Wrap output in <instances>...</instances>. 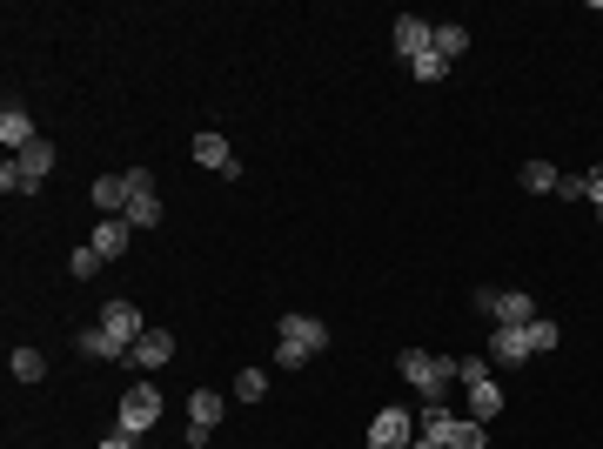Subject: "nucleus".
I'll return each mask as SVG.
<instances>
[{"label":"nucleus","mask_w":603,"mask_h":449,"mask_svg":"<svg viewBox=\"0 0 603 449\" xmlns=\"http://www.w3.org/2000/svg\"><path fill=\"white\" fill-rule=\"evenodd\" d=\"M396 369H402V382H409L423 403H449L443 389L456 382V356H436V349H402Z\"/></svg>","instance_id":"obj_1"},{"label":"nucleus","mask_w":603,"mask_h":449,"mask_svg":"<svg viewBox=\"0 0 603 449\" xmlns=\"http://www.w3.org/2000/svg\"><path fill=\"white\" fill-rule=\"evenodd\" d=\"M155 423H161V389L155 382H134L128 396H121V409H114V429L121 436H148Z\"/></svg>","instance_id":"obj_2"},{"label":"nucleus","mask_w":603,"mask_h":449,"mask_svg":"<svg viewBox=\"0 0 603 449\" xmlns=\"http://www.w3.org/2000/svg\"><path fill=\"white\" fill-rule=\"evenodd\" d=\"M409 443H416V416L409 409H382L369 423V449H409Z\"/></svg>","instance_id":"obj_3"},{"label":"nucleus","mask_w":603,"mask_h":449,"mask_svg":"<svg viewBox=\"0 0 603 449\" xmlns=\"http://www.w3.org/2000/svg\"><path fill=\"white\" fill-rule=\"evenodd\" d=\"M275 342H295L302 356H322V349H329V322H315V315H282Z\"/></svg>","instance_id":"obj_4"},{"label":"nucleus","mask_w":603,"mask_h":449,"mask_svg":"<svg viewBox=\"0 0 603 449\" xmlns=\"http://www.w3.org/2000/svg\"><path fill=\"white\" fill-rule=\"evenodd\" d=\"M188 155L201 161V168H215V175H242V161H235V148H228V135H215V128H208V135H195V148H188Z\"/></svg>","instance_id":"obj_5"},{"label":"nucleus","mask_w":603,"mask_h":449,"mask_svg":"<svg viewBox=\"0 0 603 449\" xmlns=\"http://www.w3.org/2000/svg\"><path fill=\"white\" fill-rule=\"evenodd\" d=\"M101 329H108L114 342H128V349L148 336V322H141V309H134V302H108V309H101Z\"/></svg>","instance_id":"obj_6"},{"label":"nucleus","mask_w":603,"mask_h":449,"mask_svg":"<svg viewBox=\"0 0 603 449\" xmlns=\"http://www.w3.org/2000/svg\"><path fill=\"white\" fill-rule=\"evenodd\" d=\"M536 315H543V309H536L523 289H496V329H530Z\"/></svg>","instance_id":"obj_7"},{"label":"nucleus","mask_w":603,"mask_h":449,"mask_svg":"<svg viewBox=\"0 0 603 449\" xmlns=\"http://www.w3.org/2000/svg\"><path fill=\"white\" fill-rule=\"evenodd\" d=\"M396 47H402V61L429 54V47H436V21H423V14H402V21H396Z\"/></svg>","instance_id":"obj_8"},{"label":"nucleus","mask_w":603,"mask_h":449,"mask_svg":"<svg viewBox=\"0 0 603 449\" xmlns=\"http://www.w3.org/2000/svg\"><path fill=\"white\" fill-rule=\"evenodd\" d=\"M14 168H21V181H27V195H34V188H41V181H47V168H54V141H27V148H21V155H14Z\"/></svg>","instance_id":"obj_9"},{"label":"nucleus","mask_w":603,"mask_h":449,"mask_svg":"<svg viewBox=\"0 0 603 449\" xmlns=\"http://www.w3.org/2000/svg\"><path fill=\"white\" fill-rule=\"evenodd\" d=\"M128 202H134V175H101L94 181V208H101V215H128Z\"/></svg>","instance_id":"obj_10"},{"label":"nucleus","mask_w":603,"mask_h":449,"mask_svg":"<svg viewBox=\"0 0 603 449\" xmlns=\"http://www.w3.org/2000/svg\"><path fill=\"white\" fill-rule=\"evenodd\" d=\"M0 141H7V155H21L27 141H41V135H34V121H27V108H21V101H7V108H0Z\"/></svg>","instance_id":"obj_11"},{"label":"nucleus","mask_w":603,"mask_h":449,"mask_svg":"<svg viewBox=\"0 0 603 449\" xmlns=\"http://www.w3.org/2000/svg\"><path fill=\"white\" fill-rule=\"evenodd\" d=\"M128 242H134V228L121 222V215H108V222L94 228V255H101V262H121V255H128Z\"/></svg>","instance_id":"obj_12"},{"label":"nucleus","mask_w":603,"mask_h":449,"mask_svg":"<svg viewBox=\"0 0 603 449\" xmlns=\"http://www.w3.org/2000/svg\"><path fill=\"white\" fill-rule=\"evenodd\" d=\"M168 356H175V336H168V329H148V336H141V342L128 349V362H134V369H161Z\"/></svg>","instance_id":"obj_13"},{"label":"nucleus","mask_w":603,"mask_h":449,"mask_svg":"<svg viewBox=\"0 0 603 449\" xmlns=\"http://www.w3.org/2000/svg\"><path fill=\"white\" fill-rule=\"evenodd\" d=\"M469 403H463V416L469 423H496V416H503V389H496V382H476V389H463Z\"/></svg>","instance_id":"obj_14"},{"label":"nucleus","mask_w":603,"mask_h":449,"mask_svg":"<svg viewBox=\"0 0 603 449\" xmlns=\"http://www.w3.org/2000/svg\"><path fill=\"white\" fill-rule=\"evenodd\" d=\"M74 342H81V356H88V362H121V356H128V342H114L101 322H94V329H81Z\"/></svg>","instance_id":"obj_15"},{"label":"nucleus","mask_w":603,"mask_h":449,"mask_svg":"<svg viewBox=\"0 0 603 449\" xmlns=\"http://www.w3.org/2000/svg\"><path fill=\"white\" fill-rule=\"evenodd\" d=\"M7 369H14V382H41L47 376V356L34 349V342H14V349H7Z\"/></svg>","instance_id":"obj_16"},{"label":"nucleus","mask_w":603,"mask_h":449,"mask_svg":"<svg viewBox=\"0 0 603 449\" xmlns=\"http://www.w3.org/2000/svg\"><path fill=\"white\" fill-rule=\"evenodd\" d=\"M222 409H228V396H222V389H195V396H188V423L215 429V423H222Z\"/></svg>","instance_id":"obj_17"},{"label":"nucleus","mask_w":603,"mask_h":449,"mask_svg":"<svg viewBox=\"0 0 603 449\" xmlns=\"http://www.w3.org/2000/svg\"><path fill=\"white\" fill-rule=\"evenodd\" d=\"M436 443H449V449H483V443H490V423H469V416H456V423H449Z\"/></svg>","instance_id":"obj_18"},{"label":"nucleus","mask_w":603,"mask_h":449,"mask_svg":"<svg viewBox=\"0 0 603 449\" xmlns=\"http://www.w3.org/2000/svg\"><path fill=\"white\" fill-rule=\"evenodd\" d=\"M483 349H490V362H530V342H523V329H496Z\"/></svg>","instance_id":"obj_19"},{"label":"nucleus","mask_w":603,"mask_h":449,"mask_svg":"<svg viewBox=\"0 0 603 449\" xmlns=\"http://www.w3.org/2000/svg\"><path fill=\"white\" fill-rule=\"evenodd\" d=\"M121 222H128V228H155L161 222V195H155V188H134V202H128Z\"/></svg>","instance_id":"obj_20"},{"label":"nucleus","mask_w":603,"mask_h":449,"mask_svg":"<svg viewBox=\"0 0 603 449\" xmlns=\"http://www.w3.org/2000/svg\"><path fill=\"white\" fill-rule=\"evenodd\" d=\"M436 54H443V61L469 54V27L463 21H436Z\"/></svg>","instance_id":"obj_21"},{"label":"nucleus","mask_w":603,"mask_h":449,"mask_svg":"<svg viewBox=\"0 0 603 449\" xmlns=\"http://www.w3.org/2000/svg\"><path fill=\"white\" fill-rule=\"evenodd\" d=\"M456 382H463V389L490 382V349H469V356H456Z\"/></svg>","instance_id":"obj_22"},{"label":"nucleus","mask_w":603,"mask_h":449,"mask_svg":"<svg viewBox=\"0 0 603 449\" xmlns=\"http://www.w3.org/2000/svg\"><path fill=\"white\" fill-rule=\"evenodd\" d=\"M523 188H530V195H557V168H550V161H523Z\"/></svg>","instance_id":"obj_23"},{"label":"nucleus","mask_w":603,"mask_h":449,"mask_svg":"<svg viewBox=\"0 0 603 449\" xmlns=\"http://www.w3.org/2000/svg\"><path fill=\"white\" fill-rule=\"evenodd\" d=\"M523 342H530V356H543V349H557V342H563V329L550 322V315H536L530 329H523Z\"/></svg>","instance_id":"obj_24"},{"label":"nucleus","mask_w":603,"mask_h":449,"mask_svg":"<svg viewBox=\"0 0 603 449\" xmlns=\"http://www.w3.org/2000/svg\"><path fill=\"white\" fill-rule=\"evenodd\" d=\"M268 396V369H242L235 376V403H262Z\"/></svg>","instance_id":"obj_25"},{"label":"nucleus","mask_w":603,"mask_h":449,"mask_svg":"<svg viewBox=\"0 0 603 449\" xmlns=\"http://www.w3.org/2000/svg\"><path fill=\"white\" fill-rule=\"evenodd\" d=\"M409 74H416V81H443V74H449V61L436 54V47H429V54H416V61H409Z\"/></svg>","instance_id":"obj_26"},{"label":"nucleus","mask_w":603,"mask_h":449,"mask_svg":"<svg viewBox=\"0 0 603 449\" xmlns=\"http://www.w3.org/2000/svg\"><path fill=\"white\" fill-rule=\"evenodd\" d=\"M67 269L81 275V282H88V275H101V255H94V242H81V248H74V255H67Z\"/></svg>","instance_id":"obj_27"},{"label":"nucleus","mask_w":603,"mask_h":449,"mask_svg":"<svg viewBox=\"0 0 603 449\" xmlns=\"http://www.w3.org/2000/svg\"><path fill=\"white\" fill-rule=\"evenodd\" d=\"M557 202H590V181L583 175H557Z\"/></svg>","instance_id":"obj_28"},{"label":"nucleus","mask_w":603,"mask_h":449,"mask_svg":"<svg viewBox=\"0 0 603 449\" xmlns=\"http://www.w3.org/2000/svg\"><path fill=\"white\" fill-rule=\"evenodd\" d=\"M0 188H7V195H27V181H21V168H14V155L0 161Z\"/></svg>","instance_id":"obj_29"},{"label":"nucleus","mask_w":603,"mask_h":449,"mask_svg":"<svg viewBox=\"0 0 603 449\" xmlns=\"http://www.w3.org/2000/svg\"><path fill=\"white\" fill-rule=\"evenodd\" d=\"M275 362H282V369H302V362H309V356H302L295 342H275Z\"/></svg>","instance_id":"obj_30"},{"label":"nucleus","mask_w":603,"mask_h":449,"mask_svg":"<svg viewBox=\"0 0 603 449\" xmlns=\"http://www.w3.org/2000/svg\"><path fill=\"white\" fill-rule=\"evenodd\" d=\"M583 181H590V202H603V161H597V168H590Z\"/></svg>","instance_id":"obj_31"},{"label":"nucleus","mask_w":603,"mask_h":449,"mask_svg":"<svg viewBox=\"0 0 603 449\" xmlns=\"http://www.w3.org/2000/svg\"><path fill=\"white\" fill-rule=\"evenodd\" d=\"M101 449H134V436H121V429H114V436H108Z\"/></svg>","instance_id":"obj_32"},{"label":"nucleus","mask_w":603,"mask_h":449,"mask_svg":"<svg viewBox=\"0 0 603 449\" xmlns=\"http://www.w3.org/2000/svg\"><path fill=\"white\" fill-rule=\"evenodd\" d=\"M409 449H449V443H436V436H416V443H409Z\"/></svg>","instance_id":"obj_33"},{"label":"nucleus","mask_w":603,"mask_h":449,"mask_svg":"<svg viewBox=\"0 0 603 449\" xmlns=\"http://www.w3.org/2000/svg\"><path fill=\"white\" fill-rule=\"evenodd\" d=\"M597 222H603V202H597Z\"/></svg>","instance_id":"obj_34"},{"label":"nucleus","mask_w":603,"mask_h":449,"mask_svg":"<svg viewBox=\"0 0 603 449\" xmlns=\"http://www.w3.org/2000/svg\"><path fill=\"white\" fill-rule=\"evenodd\" d=\"M597 14H603V0H597Z\"/></svg>","instance_id":"obj_35"}]
</instances>
